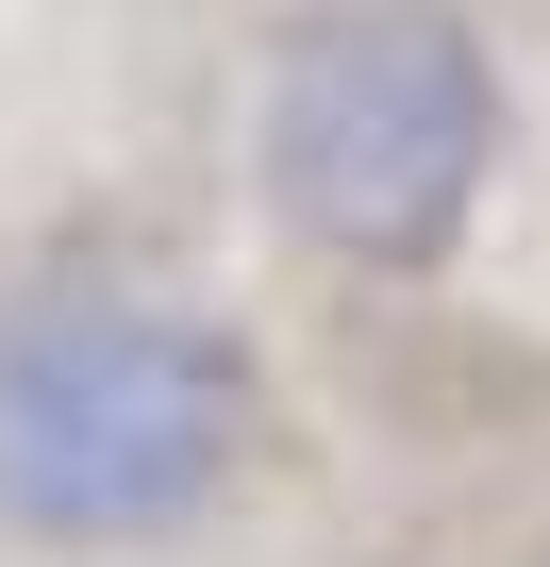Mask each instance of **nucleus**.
I'll list each match as a JSON object with an SVG mask.
<instances>
[{
  "mask_svg": "<svg viewBox=\"0 0 550 567\" xmlns=\"http://www.w3.org/2000/svg\"><path fill=\"white\" fill-rule=\"evenodd\" d=\"M267 368L234 318L151 284L0 301V550H167L234 501Z\"/></svg>",
  "mask_w": 550,
  "mask_h": 567,
  "instance_id": "f257e3e1",
  "label": "nucleus"
},
{
  "mask_svg": "<svg viewBox=\"0 0 550 567\" xmlns=\"http://www.w3.org/2000/svg\"><path fill=\"white\" fill-rule=\"evenodd\" d=\"M250 184L367 284L450 267L500 184V51L450 0H301L250 68Z\"/></svg>",
  "mask_w": 550,
  "mask_h": 567,
  "instance_id": "f03ea898",
  "label": "nucleus"
}]
</instances>
